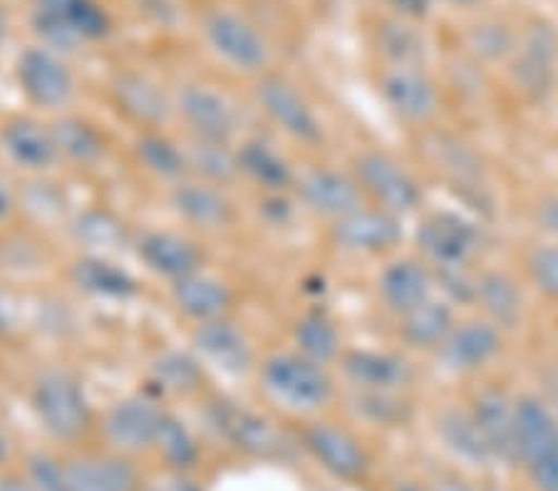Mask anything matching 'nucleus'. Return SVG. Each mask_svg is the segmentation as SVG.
<instances>
[{"label":"nucleus","instance_id":"1","mask_svg":"<svg viewBox=\"0 0 558 491\" xmlns=\"http://www.w3.org/2000/svg\"><path fill=\"white\" fill-rule=\"evenodd\" d=\"M254 382L274 407L301 419L326 413L338 397V378L332 368L311 360L293 347L260 353Z\"/></svg>","mask_w":558,"mask_h":491},{"label":"nucleus","instance_id":"2","mask_svg":"<svg viewBox=\"0 0 558 491\" xmlns=\"http://www.w3.org/2000/svg\"><path fill=\"white\" fill-rule=\"evenodd\" d=\"M28 405L52 442L80 446L97 432V413L80 375L68 365H43L28 382Z\"/></svg>","mask_w":558,"mask_h":491},{"label":"nucleus","instance_id":"3","mask_svg":"<svg viewBox=\"0 0 558 491\" xmlns=\"http://www.w3.org/2000/svg\"><path fill=\"white\" fill-rule=\"evenodd\" d=\"M206 427L241 457L256 462H283L293 454L295 442L281 425L258 409L211 388L196 402Z\"/></svg>","mask_w":558,"mask_h":491},{"label":"nucleus","instance_id":"4","mask_svg":"<svg viewBox=\"0 0 558 491\" xmlns=\"http://www.w3.org/2000/svg\"><path fill=\"white\" fill-rule=\"evenodd\" d=\"M204 48L223 70L246 79L274 70V45L266 30L236 5H206L196 17Z\"/></svg>","mask_w":558,"mask_h":491},{"label":"nucleus","instance_id":"5","mask_svg":"<svg viewBox=\"0 0 558 491\" xmlns=\"http://www.w3.org/2000/svg\"><path fill=\"white\" fill-rule=\"evenodd\" d=\"M35 42L75 56L85 45H100L114 33L112 13L100 0H31L28 13Z\"/></svg>","mask_w":558,"mask_h":491},{"label":"nucleus","instance_id":"6","mask_svg":"<svg viewBox=\"0 0 558 491\" xmlns=\"http://www.w3.org/2000/svg\"><path fill=\"white\" fill-rule=\"evenodd\" d=\"M251 102L268 127L295 147L318 149L326 142V127L313 102L291 77L268 70L251 79Z\"/></svg>","mask_w":558,"mask_h":491},{"label":"nucleus","instance_id":"7","mask_svg":"<svg viewBox=\"0 0 558 491\" xmlns=\"http://www.w3.org/2000/svg\"><path fill=\"white\" fill-rule=\"evenodd\" d=\"M17 93L43 118H56L60 112L75 110L80 79L70 58L45 48L40 42L25 45L15 58Z\"/></svg>","mask_w":558,"mask_h":491},{"label":"nucleus","instance_id":"8","mask_svg":"<svg viewBox=\"0 0 558 491\" xmlns=\"http://www.w3.org/2000/svg\"><path fill=\"white\" fill-rule=\"evenodd\" d=\"M169 409H172L169 402L142 385L105 409L97 422V434L112 452L128 454V457L149 454L155 452Z\"/></svg>","mask_w":558,"mask_h":491},{"label":"nucleus","instance_id":"9","mask_svg":"<svg viewBox=\"0 0 558 491\" xmlns=\"http://www.w3.org/2000/svg\"><path fill=\"white\" fill-rule=\"evenodd\" d=\"M350 172L357 179L367 204L404 219L422 207V186L417 176L398 157L380 147H363L350 159Z\"/></svg>","mask_w":558,"mask_h":491},{"label":"nucleus","instance_id":"10","mask_svg":"<svg viewBox=\"0 0 558 491\" xmlns=\"http://www.w3.org/2000/svg\"><path fill=\"white\" fill-rule=\"evenodd\" d=\"M517 405V462L536 491H558V422L548 402L521 395Z\"/></svg>","mask_w":558,"mask_h":491},{"label":"nucleus","instance_id":"11","mask_svg":"<svg viewBox=\"0 0 558 491\" xmlns=\"http://www.w3.org/2000/svg\"><path fill=\"white\" fill-rule=\"evenodd\" d=\"M293 437L301 450L332 479L345 481V484H360L371 475V452L345 425L323 417H308L303 419Z\"/></svg>","mask_w":558,"mask_h":491},{"label":"nucleus","instance_id":"12","mask_svg":"<svg viewBox=\"0 0 558 491\" xmlns=\"http://www.w3.org/2000/svg\"><path fill=\"white\" fill-rule=\"evenodd\" d=\"M174 120L186 137L236 142L241 112L231 97L204 79H179L172 85Z\"/></svg>","mask_w":558,"mask_h":491},{"label":"nucleus","instance_id":"13","mask_svg":"<svg viewBox=\"0 0 558 491\" xmlns=\"http://www.w3.org/2000/svg\"><path fill=\"white\" fill-rule=\"evenodd\" d=\"M107 102L132 132L174 130L172 87L137 67H120L107 79Z\"/></svg>","mask_w":558,"mask_h":491},{"label":"nucleus","instance_id":"14","mask_svg":"<svg viewBox=\"0 0 558 491\" xmlns=\"http://www.w3.org/2000/svg\"><path fill=\"white\" fill-rule=\"evenodd\" d=\"M132 256L137 263L165 285L177 283L196 271L209 268V248L204 238L186 229L149 226L137 229L132 241Z\"/></svg>","mask_w":558,"mask_h":491},{"label":"nucleus","instance_id":"15","mask_svg":"<svg viewBox=\"0 0 558 491\" xmlns=\"http://www.w3.org/2000/svg\"><path fill=\"white\" fill-rule=\"evenodd\" d=\"M167 209L182 223V229L196 236H229L239 229L241 209L233 201L231 189L206 184L202 179L186 176L165 189Z\"/></svg>","mask_w":558,"mask_h":491},{"label":"nucleus","instance_id":"16","mask_svg":"<svg viewBox=\"0 0 558 491\" xmlns=\"http://www.w3.org/2000/svg\"><path fill=\"white\" fill-rule=\"evenodd\" d=\"M377 95L395 120L415 130H427L442 107L439 87L425 65H383Z\"/></svg>","mask_w":558,"mask_h":491},{"label":"nucleus","instance_id":"17","mask_svg":"<svg viewBox=\"0 0 558 491\" xmlns=\"http://www.w3.org/2000/svg\"><path fill=\"white\" fill-rule=\"evenodd\" d=\"M189 347L209 372H221L227 378H254L260 360L254 337L239 323L236 316L192 326L189 328Z\"/></svg>","mask_w":558,"mask_h":491},{"label":"nucleus","instance_id":"18","mask_svg":"<svg viewBox=\"0 0 558 491\" xmlns=\"http://www.w3.org/2000/svg\"><path fill=\"white\" fill-rule=\"evenodd\" d=\"M482 229L454 211H432L417 223L415 246L432 268H462L482 248Z\"/></svg>","mask_w":558,"mask_h":491},{"label":"nucleus","instance_id":"19","mask_svg":"<svg viewBox=\"0 0 558 491\" xmlns=\"http://www.w3.org/2000/svg\"><path fill=\"white\" fill-rule=\"evenodd\" d=\"M293 196L305 211L328 223L343 219L350 211L367 204L357 179L350 172V167L340 169L330 164L299 169Z\"/></svg>","mask_w":558,"mask_h":491},{"label":"nucleus","instance_id":"20","mask_svg":"<svg viewBox=\"0 0 558 491\" xmlns=\"http://www.w3.org/2000/svg\"><path fill=\"white\" fill-rule=\"evenodd\" d=\"M402 219L373 204H365L348 217L328 223V241L348 256H385L402 244Z\"/></svg>","mask_w":558,"mask_h":491},{"label":"nucleus","instance_id":"21","mask_svg":"<svg viewBox=\"0 0 558 491\" xmlns=\"http://www.w3.org/2000/svg\"><path fill=\"white\" fill-rule=\"evenodd\" d=\"M167 300L184 323L202 326L211 320L231 318L239 310V289L229 279L209 268L167 285Z\"/></svg>","mask_w":558,"mask_h":491},{"label":"nucleus","instance_id":"22","mask_svg":"<svg viewBox=\"0 0 558 491\" xmlns=\"http://www.w3.org/2000/svg\"><path fill=\"white\" fill-rule=\"evenodd\" d=\"M62 279L80 296L107 303H130L144 293V283L117 256L77 251L65 261Z\"/></svg>","mask_w":558,"mask_h":491},{"label":"nucleus","instance_id":"23","mask_svg":"<svg viewBox=\"0 0 558 491\" xmlns=\"http://www.w3.org/2000/svg\"><path fill=\"white\" fill-rule=\"evenodd\" d=\"M558 33L546 23H529L511 56V79L526 100H546L556 83Z\"/></svg>","mask_w":558,"mask_h":491},{"label":"nucleus","instance_id":"24","mask_svg":"<svg viewBox=\"0 0 558 491\" xmlns=\"http://www.w3.org/2000/svg\"><path fill=\"white\" fill-rule=\"evenodd\" d=\"M336 370L348 390L360 392H408L417 378L402 353L377 347H345Z\"/></svg>","mask_w":558,"mask_h":491},{"label":"nucleus","instance_id":"25","mask_svg":"<svg viewBox=\"0 0 558 491\" xmlns=\"http://www.w3.org/2000/svg\"><path fill=\"white\" fill-rule=\"evenodd\" d=\"M0 151L28 176H48L62 167L50 120L38 114H13L0 124Z\"/></svg>","mask_w":558,"mask_h":491},{"label":"nucleus","instance_id":"26","mask_svg":"<svg viewBox=\"0 0 558 491\" xmlns=\"http://www.w3.org/2000/svg\"><path fill=\"white\" fill-rule=\"evenodd\" d=\"M144 388L169 402V400H194L199 402L214 388L211 372L196 357L192 347H165L147 365Z\"/></svg>","mask_w":558,"mask_h":491},{"label":"nucleus","instance_id":"27","mask_svg":"<svg viewBox=\"0 0 558 491\" xmlns=\"http://www.w3.org/2000/svg\"><path fill=\"white\" fill-rule=\"evenodd\" d=\"M241 184L256 194H293L299 169L286 151L264 134H241L236 139Z\"/></svg>","mask_w":558,"mask_h":491},{"label":"nucleus","instance_id":"28","mask_svg":"<svg viewBox=\"0 0 558 491\" xmlns=\"http://www.w3.org/2000/svg\"><path fill=\"white\" fill-rule=\"evenodd\" d=\"M48 120L62 167L97 169L107 162L112 151V137L95 118L77 110H68Z\"/></svg>","mask_w":558,"mask_h":491},{"label":"nucleus","instance_id":"29","mask_svg":"<svg viewBox=\"0 0 558 491\" xmlns=\"http://www.w3.org/2000/svg\"><path fill=\"white\" fill-rule=\"evenodd\" d=\"M435 296V271L422 258H392V261L383 266L380 275H377V298H380V306L395 318L420 308L422 303H427Z\"/></svg>","mask_w":558,"mask_h":491},{"label":"nucleus","instance_id":"30","mask_svg":"<svg viewBox=\"0 0 558 491\" xmlns=\"http://www.w3.org/2000/svg\"><path fill=\"white\" fill-rule=\"evenodd\" d=\"M70 491H142V471L134 457L105 450L65 457Z\"/></svg>","mask_w":558,"mask_h":491},{"label":"nucleus","instance_id":"31","mask_svg":"<svg viewBox=\"0 0 558 491\" xmlns=\"http://www.w3.org/2000/svg\"><path fill=\"white\" fill-rule=\"evenodd\" d=\"M504 330L487 318L462 320L452 328L447 341L437 347V360L445 370L454 375H470L494 363L504 347Z\"/></svg>","mask_w":558,"mask_h":491},{"label":"nucleus","instance_id":"32","mask_svg":"<svg viewBox=\"0 0 558 491\" xmlns=\"http://www.w3.org/2000/svg\"><path fill=\"white\" fill-rule=\"evenodd\" d=\"M128 157L140 172L159 186H174L189 176V159L184 139L172 130L132 132Z\"/></svg>","mask_w":558,"mask_h":491},{"label":"nucleus","instance_id":"33","mask_svg":"<svg viewBox=\"0 0 558 491\" xmlns=\"http://www.w3.org/2000/svg\"><path fill=\"white\" fill-rule=\"evenodd\" d=\"M68 231L80 251L105 256L132 251V241L137 234V229H132L122 213L102 204L72 211L68 217Z\"/></svg>","mask_w":558,"mask_h":491},{"label":"nucleus","instance_id":"34","mask_svg":"<svg viewBox=\"0 0 558 491\" xmlns=\"http://www.w3.org/2000/svg\"><path fill=\"white\" fill-rule=\"evenodd\" d=\"M472 415L480 430L487 437L494 459L501 464L517 462V405L507 392L497 388H482L472 397Z\"/></svg>","mask_w":558,"mask_h":491},{"label":"nucleus","instance_id":"35","mask_svg":"<svg viewBox=\"0 0 558 491\" xmlns=\"http://www.w3.org/2000/svg\"><path fill=\"white\" fill-rule=\"evenodd\" d=\"M437 437L445 450L466 467H489L494 459L487 437L480 430L470 407L449 405L437 415Z\"/></svg>","mask_w":558,"mask_h":491},{"label":"nucleus","instance_id":"36","mask_svg":"<svg viewBox=\"0 0 558 491\" xmlns=\"http://www.w3.org/2000/svg\"><path fill=\"white\" fill-rule=\"evenodd\" d=\"M398 320V337L404 347L417 353H437L457 326L454 306L442 296L429 298L420 308L404 312Z\"/></svg>","mask_w":558,"mask_h":491},{"label":"nucleus","instance_id":"37","mask_svg":"<svg viewBox=\"0 0 558 491\" xmlns=\"http://www.w3.org/2000/svg\"><path fill=\"white\" fill-rule=\"evenodd\" d=\"M291 347L301 355L311 357V360L336 368L340 355L345 351L343 333L336 320H332L326 310L311 308L303 310L293 318L291 323Z\"/></svg>","mask_w":558,"mask_h":491},{"label":"nucleus","instance_id":"38","mask_svg":"<svg viewBox=\"0 0 558 491\" xmlns=\"http://www.w3.org/2000/svg\"><path fill=\"white\" fill-rule=\"evenodd\" d=\"M186 159H189V176L202 179L206 184L223 186V189H236L241 186L239 159H236V142H216L199 139L182 134Z\"/></svg>","mask_w":558,"mask_h":491},{"label":"nucleus","instance_id":"39","mask_svg":"<svg viewBox=\"0 0 558 491\" xmlns=\"http://www.w3.org/2000/svg\"><path fill=\"white\" fill-rule=\"evenodd\" d=\"M474 303L482 308L484 318L499 330H511L524 320V296L511 275L501 271L476 273Z\"/></svg>","mask_w":558,"mask_h":491},{"label":"nucleus","instance_id":"40","mask_svg":"<svg viewBox=\"0 0 558 491\" xmlns=\"http://www.w3.org/2000/svg\"><path fill=\"white\" fill-rule=\"evenodd\" d=\"M373 45L383 65H422L427 56V42L420 25L385 15L375 23Z\"/></svg>","mask_w":558,"mask_h":491},{"label":"nucleus","instance_id":"41","mask_svg":"<svg viewBox=\"0 0 558 491\" xmlns=\"http://www.w3.org/2000/svg\"><path fill=\"white\" fill-rule=\"evenodd\" d=\"M151 454H157L161 464L172 469L174 475H186V471L196 469V464L202 462V442L196 440L192 427L174 409H169Z\"/></svg>","mask_w":558,"mask_h":491},{"label":"nucleus","instance_id":"42","mask_svg":"<svg viewBox=\"0 0 558 491\" xmlns=\"http://www.w3.org/2000/svg\"><path fill=\"white\" fill-rule=\"evenodd\" d=\"M348 405L357 419L375 427H404L412 419V402L408 392H360L350 390Z\"/></svg>","mask_w":558,"mask_h":491},{"label":"nucleus","instance_id":"43","mask_svg":"<svg viewBox=\"0 0 558 491\" xmlns=\"http://www.w3.org/2000/svg\"><path fill=\"white\" fill-rule=\"evenodd\" d=\"M517 38L519 33L511 30L507 23L484 21L480 25H474L466 42H470V50L480 60L501 62V60H511V56H514Z\"/></svg>","mask_w":558,"mask_h":491},{"label":"nucleus","instance_id":"44","mask_svg":"<svg viewBox=\"0 0 558 491\" xmlns=\"http://www.w3.org/2000/svg\"><path fill=\"white\" fill-rule=\"evenodd\" d=\"M432 151H435L437 164L445 169L449 179H452V184L464 186V189H482V186H476L482 179V169L470 149L462 147L454 139L442 137Z\"/></svg>","mask_w":558,"mask_h":491},{"label":"nucleus","instance_id":"45","mask_svg":"<svg viewBox=\"0 0 558 491\" xmlns=\"http://www.w3.org/2000/svg\"><path fill=\"white\" fill-rule=\"evenodd\" d=\"M526 271L536 291L558 303V244H538L531 248Z\"/></svg>","mask_w":558,"mask_h":491},{"label":"nucleus","instance_id":"46","mask_svg":"<svg viewBox=\"0 0 558 491\" xmlns=\"http://www.w3.org/2000/svg\"><path fill=\"white\" fill-rule=\"evenodd\" d=\"M25 477L35 491H70L65 459L50 452H33L25 459Z\"/></svg>","mask_w":558,"mask_h":491},{"label":"nucleus","instance_id":"47","mask_svg":"<svg viewBox=\"0 0 558 491\" xmlns=\"http://www.w3.org/2000/svg\"><path fill=\"white\" fill-rule=\"evenodd\" d=\"M385 8V15L400 17V21L408 23H422L432 15V8H435V0H380Z\"/></svg>","mask_w":558,"mask_h":491},{"label":"nucleus","instance_id":"48","mask_svg":"<svg viewBox=\"0 0 558 491\" xmlns=\"http://www.w3.org/2000/svg\"><path fill=\"white\" fill-rule=\"evenodd\" d=\"M17 209H21V199H17V194L11 189V186L0 179V226L11 221L17 213Z\"/></svg>","mask_w":558,"mask_h":491},{"label":"nucleus","instance_id":"49","mask_svg":"<svg viewBox=\"0 0 558 491\" xmlns=\"http://www.w3.org/2000/svg\"><path fill=\"white\" fill-rule=\"evenodd\" d=\"M0 491H35V487L25 475H5L0 477Z\"/></svg>","mask_w":558,"mask_h":491},{"label":"nucleus","instance_id":"50","mask_svg":"<svg viewBox=\"0 0 558 491\" xmlns=\"http://www.w3.org/2000/svg\"><path fill=\"white\" fill-rule=\"evenodd\" d=\"M432 491H480V489L466 484V481H462L459 477H442L432 484Z\"/></svg>","mask_w":558,"mask_h":491},{"label":"nucleus","instance_id":"51","mask_svg":"<svg viewBox=\"0 0 558 491\" xmlns=\"http://www.w3.org/2000/svg\"><path fill=\"white\" fill-rule=\"evenodd\" d=\"M542 223L548 231H551V234H558V196H556V199L544 204Z\"/></svg>","mask_w":558,"mask_h":491},{"label":"nucleus","instance_id":"52","mask_svg":"<svg viewBox=\"0 0 558 491\" xmlns=\"http://www.w3.org/2000/svg\"><path fill=\"white\" fill-rule=\"evenodd\" d=\"M13 457V437L8 432V427L3 419H0V467L8 464V459Z\"/></svg>","mask_w":558,"mask_h":491},{"label":"nucleus","instance_id":"53","mask_svg":"<svg viewBox=\"0 0 558 491\" xmlns=\"http://www.w3.org/2000/svg\"><path fill=\"white\" fill-rule=\"evenodd\" d=\"M392 491H432V487H425V484H420V481H412V479H402L392 487Z\"/></svg>","mask_w":558,"mask_h":491},{"label":"nucleus","instance_id":"54","mask_svg":"<svg viewBox=\"0 0 558 491\" xmlns=\"http://www.w3.org/2000/svg\"><path fill=\"white\" fill-rule=\"evenodd\" d=\"M8 33H11V21H8V11L0 3V45L8 40Z\"/></svg>","mask_w":558,"mask_h":491},{"label":"nucleus","instance_id":"55","mask_svg":"<svg viewBox=\"0 0 558 491\" xmlns=\"http://www.w3.org/2000/svg\"><path fill=\"white\" fill-rule=\"evenodd\" d=\"M546 402H548V407H551V413H554V417H556V422H558V382H556V385L551 388V392H548V397H546Z\"/></svg>","mask_w":558,"mask_h":491},{"label":"nucleus","instance_id":"56","mask_svg":"<svg viewBox=\"0 0 558 491\" xmlns=\"http://www.w3.org/2000/svg\"><path fill=\"white\" fill-rule=\"evenodd\" d=\"M442 3L452 5V8H476V5H482L484 0H442Z\"/></svg>","mask_w":558,"mask_h":491},{"label":"nucleus","instance_id":"57","mask_svg":"<svg viewBox=\"0 0 558 491\" xmlns=\"http://www.w3.org/2000/svg\"><path fill=\"white\" fill-rule=\"evenodd\" d=\"M480 491H499V489H480Z\"/></svg>","mask_w":558,"mask_h":491}]
</instances>
